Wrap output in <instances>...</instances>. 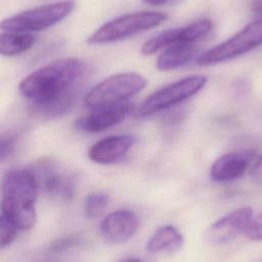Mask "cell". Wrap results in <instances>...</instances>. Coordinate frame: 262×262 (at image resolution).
Returning <instances> with one entry per match:
<instances>
[{"label":"cell","mask_w":262,"mask_h":262,"mask_svg":"<svg viewBox=\"0 0 262 262\" xmlns=\"http://www.w3.org/2000/svg\"><path fill=\"white\" fill-rule=\"evenodd\" d=\"M119 262H142L141 260L137 259V258H127V259H124V260H121Z\"/></svg>","instance_id":"484cf974"},{"label":"cell","mask_w":262,"mask_h":262,"mask_svg":"<svg viewBox=\"0 0 262 262\" xmlns=\"http://www.w3.org/2000/svg\"><path fill=\"white\" fill-rule=\"evenodd\" d=\"M39 183L34 171L11 169L1 182V215L11 220L19 230H29L37 221Z\"/></svg>","instance_id":"7a4b0ae2"},{"label":"cell","mask_w":262,"mask_h":262,"mask_svg":"<svg viewBox=\"0 0 262 262\" xmlns=\"http://www.w3.org/2000/svg\"><path fill=\"white\" fill-rule=\"evenodd\" d=\"M17 226L8 218L1 215L0 216V247L1 249L9 247L15 239Z\"/></svg>","instance_id":"d6986e66"},{"label":"cell","mask_w":262,"mask_h":262,"mask_svg":"<svg viewBox=\"0 0 262 262\" xmlns=\"http://www.w3.org/2000/svg\"><path fill=\"white\" fill-rule=\"evenodd\" d=\"M82 244V239H80L78 236H67L61 237L58 239H55L52 244L49 245L48 250L50 252H62L64 250H68L73 247H77Z\"/></svg>","instance_id":"ffe728a7"},{"label":"cell","mask_w":262,"mask_h":262,"mask_svg":"<svg viewBox=\"0 0 262 262\" xmlns=\"http://www.w3.org/2000/svg\"><path fill=\"white\" fill-rule=\"evenodd\" d=\"M32 33L3 31L0 35V52L4 56H15L28 51L36 43Z\"/></svg>","instance_id":"e0dca14e"},{"label":"cell","mask_w":262,"mask_h":262,"mask_svg":"<svg viewBox=\"0 0 262 262\" xmlns=\"http://www.w3.org/2000/svg\"><path fill=\"white\" fill-rule=\"evenodd\" d=\"M75 9V1L63 0L25 10L2 20L3 31L32 33L49 29L63 18L68 17Z\"/></svg>","instance_id":"8992f818"},{"label":"cell","mask_w":262,"mask_h":262,"mask_svg":"<svg viewBox=\"0 0 262 262\" xmlns=\"http://www.w3.org/2000/svg\"><path fill=\"white\" fill-rule=\"evenodd\" d=\"M110 204V196L102 191L91 192L86 195L83 203V213L88 219H95L99 217L107 208Z\"/></svg>","instance_id":"ac0fdd59"},{"label":"cell","mask_w":262,"mask_h":262,"mask_svg":"<svg viewBox=\"0 0 262 262\" xmlns=\"http://www.w3.org/2000/svg\"><path fill=\"white\" fill-rule=\"evenodd\" d=\"M167 19V14L160 11H137L118 16L94 31L87 39L88 44H107L124 40L151 28Z\"/></svg>","instance_id":"277c9868"},{"label":"cell","mask_w":262,"mask_h":262,"mask_svg":"<svg viewBox=\"0 0 262 262\" xmlns=\"http://www.w3.org/2000/svg\"><path fill=\"white\" fill-rule=\"evenodd\" d=\"M199 52L195 44H182L171 46L159 55L157 69L159 71H172L190 62Z\"/></svg>","instance_id":"2e32d148"},{"label":"cell","mask_w":262,"mask_h":262,"mask_svg":"<svg viewBox=\"0 0 262 262\" xmlns=\"http://www.w3.org/2000/svg\"><path fill=\"white\" fill-rule=\"evenodd\" d=\"M207 81L208 78L204 75H191L173 82L145 98L134 111V115L137 118H144L168 110L200 92Z\"/></svg>","instance_id":"5b68a950"},{"label":"cell","mask_w":262,"mask_h":262,"mask_svg":"<svg viewBox=\"0 0 262 262\" xmlns=\"http://www.w3.org/2000/svg\"><path fill=\"white\" fill-rule=\"evenodd\" d=\"M262 44V18L244 27L224 42L200 54L195 61L200 66H212L248 53Z\"/></svg>","instance_id":"52a82bcc"},{"label":"cell","mask_w":262,"mask_h":262,"mask_svg":"<svg viewBox=\"0 0 262 262\" xmlns=\"http://www.w3.org/2000/svg\"><path fill=\"white\" fill-rule=\"evenodd\" d=\"M142 1L151 6H163V5L175 4L180 0H142Z\"/></svg>","instance_id":"cb8c5ba5"},{"label":"cell","mask_w":262,"mask_h":262,"mask_svg":"<svg viewBox=\"0 0 262 262\" xmlns=\"http://www.w3.org/2000/svg\"><path fill=\"white\" fill-rule=\"evenodd\" d=\"M255 157L252 149L230 151L219 157L211 166L210 178L214 182H228L243 176Z\"/></svg>","instance_id":"7c38bea8"},{"label":"cell","mask_w":262,"mask_h":262,"mask_svg":"<svg viewBox=\"0 0 262 262\" xmlns=\"http://www.w3.org/2000/svg\"><path fill=\"white\" fill-rule=\"evenodd\" d=\"M130 135H114L104 137L88 149V158L97 164L110 165L121 161L134 144Z\"/></svg>","instance_id":"4fadbf2b"},{"label":"cell","mask_w":262,"mask_h":262,"mask_svg":"<svg viewBox=\"0 0 262 262\" xmlns=\"http://www.w3.org/2000/svg\"><path fill=\"white\" fill-rule=\"evenodd\" d=\"M251 9L256 13H262V0H253L251 3Z\"/></svg>","instance_id":"d4e9b609"},{"label":"cell","mask_w":262,"mask_h":262,"mask_svg":"<svg viewBox=\"0 0 262 262\" xmlns=\"http://www.w3.org/2000/svg\"><path fill=\"white\" fill-rule=\"evenodd\" d=\"M184 244L181 232L173 225H162L149 236L145 249L149 253H176Z\"/></svg>","instance_id":"9a60e30c"},{"label":"cell","mask_w":262,"mask_h":262,"mask_svg":"<svg viewBox=\"0 0 262 262\" xmlns=\"http://www.w3.org/2000/svg\"><path fill=\"white\" fill-rule=\"evenodd\" d=\"M85 71L81 59L61 58L26 76L18 89L37 111L46 116H58L74 103Z\"/></svg>","instance_id":"6da1fadb"},{"label":"cell","mask_w":262,"mask_h":262,"mask_svg":"<svg viewBox=\"0 0 262 262\" xmlns=\"http://www.w3.org/2000/svg\"><path fill=\"white\" fill-rule=\"evenodd\" d=\"M139 228L137 215L127 209L110 213L100 223L99 232L108 245H121L132 238Z\"/></svg>","instance_id":"30bf717a"},{"label":"cell","mask_w":262,"mask_h":262,"mask_svg":"<svg viewBox=\"0 0 262 262\" xmlns=\"http://www.w3.org/2000/svg\"><path fill=\"white\" fill-rule=\"evenodd\" d=\"M251 176L256 182L262 183V155L253 165L251 169Z\"/></svg>","instance_id":"603a6c76"},{"label":"cell","mask_w":262,"mask_h":262,"mask_svg":"<svg viewBox=\"0 0 262 262\" xmlns=\"http://www.w3.org/2000/svg\"><path fill=\"white\" fill-rule=\"evenodd\" d=\"M146 84V79L140 74L119 73L96 84L86 94L84 104L92 111L119 105L141 92Z\"/></svg>","instance_id":"3957f363"},{"label":"cell","mask_w":262,"mask_h":262,"mask_svg":"<svg viewBox=\"0 0 262 262\" xmlns=\"http://www.w3.org/2000/svg\"><path fill=\"white\" fill-rule=\"evenodd\" d=\"M245 235L252 241L262 242V212L257 216L253 217Z\"/></svg>","instance_id":"44dd1931"},{"label":"cell","mask_w":262,"mask_h":262,"mask_svg":"<svg viewBox=\"0 0 262 262\" xmlns=\"http://www.w3.org/2000/svg\"><path fill=\"white\" fill-rule=\"evenodd\" d=\"M252 220L251 207L238 208L212 223L206 232V239L214 246L228 244L242 232L245 233Z\"/></svg>","instance_id":"9c48e42d"},{"label":"cell","mask_w":262,"mask_h":262,"mask_svg":"<svg viewBox=\"0 0 262 262\" xmlns=\"http://www.w3.org/2000/svg\"><path fill=\"white\" fill-rule=\"evenodd\" d=\"M132 111L134 105L128 101L119 105L93 110L87 116L78 119L76 129L85 133H98L123 122Z\"/></svg>","instance_id":"8fae6325"},{"label":"cell","mask_w":262,"mask_h":262,"mask_svg":"<svg viewBox=\"0 0 262 262\" xmlns=\"http://www.w3.org/2000/svg\"><path fill=\"white\" fill-rule=\"evenodd\" d=\"M15 138L13 136H2L0 140V160L4 162L14 151Z\"/></svg>","instance_id":"7402d4cb"},{"label":"cell","mask_w":262,"mask_h":262,"mask_svg":"<svg viewBox=\"0 0 262 262\" xmlns=\"http://www.w3.org/2000/svg\"><path fill=\"white\" fill-rule=\"evenodd\" d=\"M212 28L213 25L210 19L202 18L185 27L164 31L144 42L141 52L144 55H150L171 46L195 44L208 36Z\"/></svg>","instance_id":"ba28073f"},{"label":"cell","mask_w":262,"mask_h":262,"mask_svg":"<svg viewBox=\"0 0 262 262\" xmlns=\"http://www.w3.org/2000/svg\"><path fill=\"white\" fill-rule=\"evenodd\" d=\"M36 174V173H35ZM39 187L50 196L58 200H70L75 193L76 180L73 175L64 173L52 164H44L40 169V176L37 175Z\"/></svg>","instance_id":"5bb4252c"}]
</instances>
